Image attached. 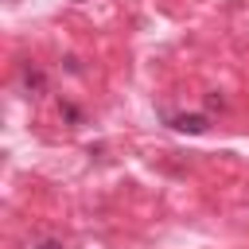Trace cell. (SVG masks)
Listing matches in <instances>:
<instances>
[{"label": "cell", "mask_w": 249, "mask_h": 249, "mask_svg": "<svg viewBox=\"0 0 249 249\" xmlns=\"http://www.w3.org/2000/svg\"><path fill=\"white\" fill-rule=\"evenodd\" d=\"M171 128H175V132H202V128H206V117H202V113H191V117H171Z\"/></svg>", "instance_id": "1"}, {"label": "cell", "mask_w": 249, "mask_h": 249, "mask_svg": "<svg viewBox=\"0 0 249 249\" xmlns=\"http://www.w3.org/2000/svg\"><path fill=\"white\" fill-rule=\"evenodd\" d=\"M23 82H27V89H35V93L43 89V74H39L35 66H23Z\"/></svg>", "instance_id": "2"}, {"label": "cell", "mask_w": 249, "mask_h": 249, "mask_svg": "<svg viewBox=\"0 0 249 249\" xmlns=\"http://www.w3.org/2000/svg\"><path fill=\"white\" fill-rule=\"evenodd\" d=\"M35 249H66V245H62V241H54V237H47V241H39Z\"/></svg>", "instance_id": "3"}]
</instances>
